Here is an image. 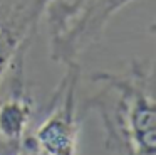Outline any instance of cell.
I'll list each match as a JSON object with an SVG mask.
<instances>
[{"label":"cell","mask_w":156,"mask_h":155,"mask_svg":"<svg viewBox=\"0 0 156 155\" xmlns=\"http://www.w3.org/2000/svg\"><path fill=\"white\" fill-rule=\"evenodd\" d=\"M104 88L87 106L96 108L106 130V145L114 155L156 153V104L151 76L133 67L128 74H98Z\"/></svg>","instance_id":"obj_1"},{"label":"cell","mask_w":156,"mask_h":155,"mask_svg":"<svg viewBox=\"0 0 156 155\" xmlns=\"http://www.w3.org/2000/svg\"><path fill=\"white\" fill-rule=\"evenodd\" d=\"M79 81L77 64L69 62L67 73L54 96L49 116L35 131L34 143L41 155H77L79 121L76 118V89Z\"/></svg>","instance_id":"obj_2"},{"label":"cell","mask_w":156,"mask_h":155,"mask_svg":"<svg viewBox=\"0 0 156 155\" xmlns=\"http://www.w3.org/2000/svg\"><path fill=\"white\" fill-rule=\"evenodd\" d=\"M32 116V100L24 89L22 79L12 94L0 103V138L7 143H20Z\"/></svg>","instance_id":"obj_3"},{"label":"cell","mask_w":156,"mask_h":155,"mask_svg":"<svg viewBox=\"0 0 156 155\" xmlns=\"http://www.w3.org/2000/svg\"><path fill=\"white\" fill-rule=\"evenodd\" d=\"M15 155H41V152H39V148L35 147V143H32V145L27 143L20 152H17Z\"/></svg>","instance_id":"obj_4"}]
</instances>
